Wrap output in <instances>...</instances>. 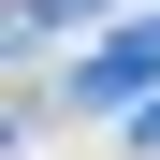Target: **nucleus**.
<instances>
[{
  "mask_svg": "<svg viewBox=\"0 0 160 160\" xmlns=\"http://www.w3.org/2000/svg\"><path fill=\"white\" fill-rule=\"evenodd\" d=\"M131 146H146V160H160V102H146V117H131Z\"/></svg>",
  "mask_w": 160,
  "mask_h": 160,
  "instance_id": "obj_2",
  "label": "nucleus"
},
{
  "mask_svg": "<svg viewBox=\"0 0 160 160\" xmlns=\"http://www.w3.org/2000/svg\"><path fill=\"white\" fill-rule=\"evenodd\" d=\"M146 88H160V15H146V29H117L102 58H73V117H102V102H146Z\"/></svg>",
  "mask_w": 160,
  "mask_h": 160,
  "instance_id": "obj_1",
  "label": "nucleus"
}]
</instances>
